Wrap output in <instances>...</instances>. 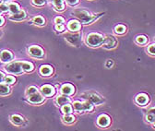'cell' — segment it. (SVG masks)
<instances>
[{
	"instance_id": "cell-2",
	"label": "cell",
	"mask_w": 155,
	"mask_h": 131,
	"mask_svg": "<svg viewBox=\"0 0 155 131\" xmlns=\"http://www.w3.org/2000/svg\"><path fill=\"white\" fill-rule=\"evenodd\" d=\"M73 107L77 112H91L93 109L92 103L89 101L85 103H81L79 101H76L73 103Z\"/></svg>"
},
{
	"instance_id": "cell-16",
	"label": "cell",
	"mask_w": 155,
	"mask_h": 131,
	"mask_svg": "<svg viewBox=\"0 0 155 131\" xmlns=\"http://www.w3.org/2000/svg\"><path fill=\"white\" fill-rule=\"evenodd\" d=\"M68 27L71 32H78V30L81 29V24H79V22L77 20H71L68 23Z\"/></svg>"
},
{
	"instance_id": "cell-27",
	"label": "cell",
	"mask_w": 155,
	"mask_h": 131,
	"mask_svg": "<svg viewBox=\"0 0 155 131\" xmlns=\"http://www.w3.org/2000/svg\"><path fill=\"white\" fill-rule=\"evenodd\" d=\"M136 42L138 43H139V45H144V43H146V42H147V38L143 35H140V36L137 37Z\"/></svg>"
},
{
	"instance_id": "cell-36",
	"label": "cell",
	"mask_w": 155,
	"mask_h": 131,
	"mask_svg": "<svg viewBox=\"0 0 155 131\" xmlns=\"http://www.w3.org/2000/svg\"><path fill=\"white\" fill-rule=\"evenodd\" d=\"M8 7L7 5H4V4H0V10L1 11H7Z\"/></svg>"
},
{
	"instance_id": "cell-45",
	"label": "cell",
	"mask_w": 155,
	"mask_h": 131,
	"mask_svg": "<svg viewBox=\"0 0 155 131\" xmlns=\"http://www.w3.org/2000/svg\"><path fill=\"white\" fill-rule=\"evenodd\" d=\"M0 4H1V0H0Z\"/></svg>"
},
{
	"instance_id": "cell-5",
	"label": "cell",
	"mask_w": 155,
	"mask_h": 131,
	"mask_svg": "<svg viewBox=\"0 0 155 131\" xmlns=\"http://www.w3.org/2000/svg\"><path fill=\"white\" fill-rule=\"evenodd\" d=\"M6 70L11 74H20L22 72V67H21V62H15L11 63L6 67Z\"/></svg>"
},
{
	"instance_id": "cell-22",
	"label": "cell",
	"mask_w": 155,
	"mask_h": 131,
	"mask_svg": "<svg viewBox=\"0 0 155 131\" xmlns=\"http://www.w3.org/2000/svg\"><path fill=\"white\" fill-rule=\"evenodd\" d=\"M21 67L22 69L25 71H32L33 70V66L30 63H27V62H21Z\"/></svg>"
},
{
	"instance_id": "cell-7",
	"label": "cell",
	"mask_w": 155,
	"mask_h": 131,
	"mask_svg": "<svg viewBox=\"0 0 155 131\" xmlns=\"http://www.w3.org/2000/svg\"><path fill=\"white\" fill-rule=\"evenodd\" d=\"M117 41L116 39L112 35H107L106 38H104V47L106 49H111V48H114L116 45Z\"/></svg>"
},
{
	"instance_id": "cell-10",
	"label": "cell",
	"mask_w": 155,
	"mask_h": 131,
	"mask_svg": "<svg viewBox=\"0 0 155 131\" xmlns=\"http://www.w3.org/2000/svg\"><path fill=\"white\" fill-rule=\"evenodd\" d=\"M97 123H98V125L102 126V128H106V126L110 124V117L106 115H102L99 116Z\"/></svg>"
},
{
	"instance_id": "cell-4",
	"label": "cell",
	"mask_w": 155,
	"mask_h": 131,
	"mask_svg": "<svg viewBox=\"0 0 155 131\" xmlns=\"http://www.w3.org/2000/svg\"><path fill=\"white\" fill-rule=\"evenodd\" d=\"M74 14L76 15L79 19H81L83 23L91 22V21H92V20H94V17L93 16H91L85 10H77V11L74 12Z\"/></svg>"
},
{
	"instance_id": "cell-3",
	"label": "cell",
	"mask_w": 155,
	"mask_h": 131,
	"mask_svg": "<svg viewBox=\"0 0 155 131\" xmlns=\"http://www.w3.org/2000/svg\"><path fill=\"white\" fill-rule=\"evenodd\" d=\"M83 97L87 99L89 102L91 103L92 104H96V105H100L104 103V99H102L101 96H99L98 94L96 93H84Z\"/></svg>"
},
{
	"instance_id": "cell-24",
	"label": "cell",
	"mask_w": 155,
	"mask_h": 131,
	"mask_svg": "<svg viewBox=\"0 0 155 131\" xmlns=\"http://www.w3.org/2000/svg\"><path fill=\"white\" fill-rule=\"evenodd\" d=\"M62 112H63L65 115H69V113H72V107L71 105H69V104H65V105H63V107H62Z\"/></svg>"
},
{
	"instance_id": "cell-30",
	"label": "cell",
	"mask_w": 155,
	"mask_h": 131,
	"mask_svg": "<svg viewBox=\"0 0 155 131\" xmlns=\"http://www.w3.org/2000/svg\"><path fill=\"white\" fill-rule=\"evenodd\" d=\"M146 119H147L148 122H150V123H153V122L155 121V115H152V113H148V115L146 116Z\"/></svg>"
},
{
	"instance_id": "cell-1",
	"label": "cell",
	"mask_w": 155,
	"mask_h": 131,
	"mask_svg": "<svg viewBox=\"0 0 155 131\" xmlns=\"http://www.w3.org/2000/svg\"><path fill=\"white\" fill-rule=\"evenodd\" d=\"M104 42V37L99 33H90L87 37V43L90 46H99Z\"/></svg>"
},
{
	"instance_id": "cell-6",
	"label": "cell",
	"mask_w": 155,
	"mask_h": 131,
	"mask_svg": "<svg viewBox=\"0 0 155 131\" xmlns=\"http://www.w3.org/2000/svg\"><path fill=\"white\" fill-rule=\"evenodd\" d=\"M81 34H79V33L68 34V35H66V40L68 41V43H71V45L78 46L79 45V43H81Z\"/></svg>"
},
{
	"instance_id": "cell-44",
	"label": "cell",
	"mask_w": 155,
	"mask_h": 131,
	"mask_svg": "<svg viewBox=\"0 0 155 131\" xmlns=\"http://www.w3.org/2000/svg\"><path fill=\"white\" fill-rule=\"evenodd\" d=\"M153 123H154V126H155V121H154V122H153Z\"/></svg>"
},
{
	"instance_id": "cell-19",
	"label": "cell",
	"mask_w": 155,
	"mask_h": 131,
	"mask_svg": "<svg viewBox=\"0 0 155 131\" xmlns=\"http://www.w3.org/2000/svg\"><path fill=\"white\" fill-rule=\"evenodd\" d=\"M69 102V98L66 97V96H58L56 98V103L58 105H65Z\"/></svg>"
},
{
	"instance_id": "cell-39",
	"label": "cell",
	"mask_w": 155,
	"mask_h": 131,
	"mask_svg": "<svg viewBox=\"0 0 155 131\" xmlns=\"http://www.w3.org/2000/svg\"><path fill=\"white\" fill-rule=\"evenodd\" d=\"M112 65H113V61L109 60L108 62L106 63V67H107V68H110V67H111V66H112Z\"/></svg>"
},
{
	"instance_id": "cell-33",
	"label": "cell",
	"mask_w": 155,
	"mask_h": 131,
	"mask_svg": "<svg viewBox=\"0 0 155 131\" xmlns=\"http://www.w3.org/2000/svg\"><path fill=\"white\" fill-rule=\"evenodd\" d=\"M148 52L152 55H155V45H152L148 47Z\"/></svg>"
},
{
	"instance_id": "cell-37",
	"label": "cell",
	"mask_w": 155,
	"mask_h": 131,
	"mask_svg": "<svg viewBox=\"0 0 155 131\" xmlns=\"http://www.w3.org/2000/svg\"><path fill=\"white\" fill-rule=\"evenodd\" d=\"M78 1H79V0H66V2H68L69 5H71V6L76 5V4L78 3Z\"/></svg>"
},
{
	"instance_id": "cell-15",
	"label": "cell",
	"mask_w": 155,
	"mask_h": 131,
	"mask_svg": "<svg viewBox=\"0 0 155 131\" xmlns=\"http://www.w3.org/2000/svg\"><path fill=\"white\" fill-rule=\"evenodd\" d=\"M26 19V14L24 11H20L18 13H15L10 17L11 20H16V21H20L22 20Z\"/></svg>"
},
{
	"instance_id": "cell-13",
	"label": "cell",
	"mask_w": 155,
	"mask_h": 131,
	"mask_svg": "<svg viewBox=\"0 0 155 131\" xmlns=\"http://www.w3.org/2000/svg\"><path fill=\"white\" fill-rule=\"evenodd\" d=\"M136 102L137 103L140 104V105H144V104H146L149 102V97L144 93L139 94L136 98Z\"/></svg>"
},
{
	"instance_id": "cell-11",
	"label": "cell",
	"mask_w": 155,
	"mask_h": 131,
	"mask_svg": "<svg viewBox=\"0 0 155 131\" xmlns=\"http://www.w3.org/2000/svg\"><path fill=\"white\" fill-rule=\"evenodd\" d=\"M41 91H42V93L43 95L51 96V95H53L55 93V89H54V87H52L51 85H44V86L42 87Z\"/></svg>"
},
{
	"instance_id": "cell-25",
	"label": "cell",
	"mask_w": 155,
	"mask_h": 131,
	"mask_svg": "<svg viewBox=\"0 0 155 131\" xmlns=\"http://www.w3.org/2000/svg\"><path fill=\"white\" fill-rule=\"evenodd\" d=\"M63 120H64L65 123H68V124L73 123V122L75 121V117L69 113V115H66L63 117Z\"/></svg>"
},
{
	"instance_id": "cell-34",
	"label": "cell",
	"mask_w": 155,
	"mask_h": 131,
	"mask_svg": "<svg viewBox=\"0 0 155 131\" xmlns=\"http://www.w3.org/2000/svg\"><path fill=\"white\" fill-rule=\"evenodd\" d=\"M64 19L62 18V17H56V18L55 19V22L56 24H63L64 23Z\"/></svg>"
},
{
	"instance_id": "cell-9",
	"label": "cell",
	"mask_w": 155,
	"mask_h": 131,
	"mask_svg": "<svg viewBox=\"0 0 155 131\" xmlns=\"http://www.w3.org/2000/svg\"><path fill=\"white\" fill-rule=\"evenodd\" d=\"M29 101L32 103H40L43 101V97L37 91V93L29 95Z\"/></svg>"
},
{
	"instance_id": "cell-32",
	"label": "cell",
	"mask_w": 155,
	"mask_h": 131,
	"mask_svg": "<svg viewBox=\"0 0 155 131\" xmlns=\"http://www.w3.org/2000/svg\"><path fill=\"white\" fill-rule=\"evenodd\" d=\"M32 3L35 6H43L45 3V0H32Z\"/></svg>"
},
{
	"instance_id": "cell-46",
	"label": "cell",
	"mask_w": 155,
	"mask_h": 131,
	"mask_svg": "<svg viewBox=\"0 0 155 131\" xmlns=\"http://www.w3.org/2000/svg\"><path fill=\"white\" fill-rule=\"evenodd\" d=\"M0 13H1V10H0Z\"/></svg>"
},
{
	"instance_id": "cell-28",
	"label": "cell",
	"mask_w": 155,
	"mask_h": 131,
	"mask_svg": "<svg viewBox=\"0 0 155 131\" xmlns=\"http://www.w3.org/2000/svg\"><path fill=\"white\" fill-rule=\"evenodd\" d=\"M33 22L36 24V25H43L44 24V20L42 18V17H36V18L33 19Z\"/></svg>"
},
{
	"instance_id": "cell-29",
	"label": "cell",
	"mask_w": 155,
	"mask_h": 131,
	"mask_svg": "<svg viewBox=\"0 0 155 131\" xmlns=\"http://www.w3.org/2000/svg\"><path fill=\"white\" fill-rule=\"evenodd\" d=\"M4 80H5V82L7 84H12L15 82V78L12 77V76H7L4 78Z\"/></svg>"
},
{
	"instance_id": "cell-23",
	"label": "cell",
	"mask_w": 155,
	"mask_h": 131,
	"mask_svg": "<svg viewBox=\"0 0 155 131\" xmlns=\"http://www.w3.org/2000/svg\"><path fill=\"white\" fill-rule=\"evenodd\" d=\"M8 9H9V10L13 13V14L20 12V7H19V6H18L17 4H15V3L9 4V6H8Z\"/></svg>"
},
{
	"instance_id": "cell-14",
	"label": "cell",
	"mask_w": 155,
	"mask_h": 131,
	"mask_svg": "<svg viewBox=\"0 0 155 131\" xmlns=\"http://www.w3.org/2000/svg\"><path fill=\"white\" fill-rule=\"evenodd\" d=\"M61 91H62V93L65 95H70L74 93V87L70 84H65L61 88Z\"/></svg>"
},
{
	"instance_id": "cell-40",
	"label": "cell",
	"mask_w": 155,
	"mask_h": 131,
	"mask_svg": "<svg viewBox=\"0 0 155 131\" xmlns=\"http://www.w3.org/2000/svg\"><path fill=\"white\" fill-rule=\"evenodd\" d=\"M149 113H152V115H155V107H153V108L150 109V110L149 111Z\"/></svg>"
},
{
	"instance_id": "cell-38",
	"label": "cell",
	"mask_w": 155,
	"mask_h": 131,
	"mask_svg": "<svg viewBox=\"0 0 155 131\" xmlns=\"http://www.w3.org/2000/svg\"><path fill=\"white\" fill-rule=\"evenodd\" d=\"M4 74L2 73V72H0V83H1V82H3V80H4Z\"/></svg>"
},
{
	"instance_id": "cell-31",
	"label": "cell",
	"mask_w": 155,
	"mask_h": 131,
	"mask_svg": "<svg viewBox=\"0 0 155 131\" xmlns=\"http://www.w3.org/2000/svg\"><path fill=\"white\" fill-rule=\"evenodd\" d=\"M34 93H37V89L35 88V87H30V88L27 90V91H26V94L29 96V95L32 94Z\"/></svg>"
},
{
	"instance_id": "cell-41",
	"label": "cell",
	"mask_w": 155,
	"mask_h": 131,
	"mask_svg": "<svg viewBox=\"0 0 155 131\" xmlns=\"http://www.w3.org/2000/svg\"><path fill=\"white\" fill-rule=\"evenodd\" d=\"M3 23H4V18L3 17H0V26L3 25Z\"/></svg>"
},
{
	"instance_id": "cell-35",
	"label": "cell",
	"mask_w": 155,
	"mask_h": 131,
	"mask_svg": "<svg viewBox=\"0 0 155 131\" xmlns=\"http://www.w3.org/2000/svg\"><path fill=\"white\" fill-rule=\"evenodd\" d=\"M56 30H57V32H63V30H65V27H64L63 24H56Z\"/></svg>"
},
{
	"instance_id": "cell-12",
	"label": "cell",
	"mask_w": 155,
	"mask_h": 131,
	"mask_svg": "<svg viewBox=\"0 0 155 131\" xmlns=\"http://www.w3.org/2000/svg\"><path fill=\"white\" fill-rule=\"evenodd\" d=\"M12 58H13V55L9 51L4 50L0 53V59H1L3 62H9Z\"/></svg>"
},
{
	"instance_id": "cell-20",
	"label": "cell",
	"mask_w": 155,
	"mask_h": 131,
	"mask_svg": "<svg viewBox=\"0 0 155 131\" xmlns=\"http://www.w3.org/2000/svg\"><path fill=\"white\" fill-rule=\"evenodd\" d=\"M10 89L8 88V86L6 84L0 83V95H7L9 93Z\"/></svg>"
},
{
	"instance_id": "cell-17",
	"label": "cell",
	"mask_w": 155,
	"mask_h": 131,
	"mask_svg": "<svg viewBox=\"0 0 155 131\" xmlns=\"http://www.w3.org/2000/svg\"><path fill=\"white\" fill-rule=\"evenodd\" d=\"M11 122L14 125L16 126H22L24 123V119H23V117H21L20 115H12L11 116Z\"/></svg>"
},
{
	"instance_id": "cell-8",
	"label": "cell",
	"mask_w": 155,
	"mask_h": 131,
	"mask_svg": "<svg viewBox=\"0 0 155 131\" xmlns=\"http://www.w3.org/2000/svg\"><path fill=\"white\" fill-rule=\"evenodd\" d=\"M29 53L30 55H32L33 57H41V56H43V51L40 46L33 45L32 47H30Z\"/></svg>"
},
{
	"instance_id": "cell-21",
	"label": "cell",
	"mask_w": 155,
	"mask_h": 131,
	"mask_svg": "<svg viewBox=\"0 0 155 131\" xmlns=\"http://www.w3.org/2000/svg\"><path fill=\"white\" fill-rule=\"evenodd\" d=\"M54 5L56 8V10H63L65 8L64 0H54Z\"/></svg>"
},
{
	"instance_id": "cell-18",
	"label": "cell",
	"mask_w": 155,
	"mask_h": 131,
	"mask_svg": "<svg viewBox=\"0 0 155 131\" xmlns=\"http://www.w3.org/2000/svg\"><path fill=\"white\" fill-rule=\"evenodd\" d=\"M53 72V69L50 66H42L40 68V73L43 76H49Z\"/></svg>"
},
{
	"instance_id": "cell-26",
	"label": "cell",
	"mask_w": 155,
	"mask_h": 131,
	"mask_svg": "<svg viewBox=\"0 0 155 131\" xmlns=\"http://www.w3.org/2000/svg\"><path fill=\"white\" fill-rule=\"evenodd\" d=\"M126 27L123 25H118L116 27V32L118 33V34H123L126 32Z\"/></svg>"
},
{
	"instance_id": "cell-42",
	"label": "cell",
	"mask_w": 155,
	"mask_h": 131,
	"mask_svg": "<svg viewBox=\"0 0 155 131\" xmlns=\"http://www.w3.org/2000/svg\"><path fill=\"white\" fill-rule=\"evenodd\" d=\"M3 1H5V2H8V1H10V0H3Z\"/></svg>"
},
{
	"instance_id": "cell-43",
	"label": "cell",
	"mask_w": 155,
	"mask_h": 131,
	"mask_svg": "<svg viewBox=\"0 0 155 131\" xmlns=\"http://www.w3.org/2000/svg\"><path fill=\"white\" fill-rule=\"evenodd\" d=\"M1 35H2V32H1V30H0V37H1Z\"/></svg>"
}]
</instances>
